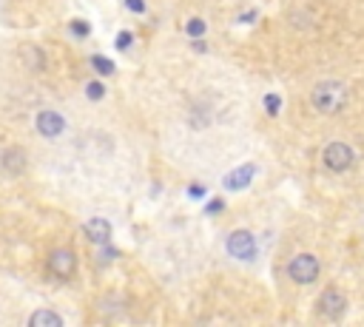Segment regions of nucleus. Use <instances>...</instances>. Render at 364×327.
<instances>
[{
  "label": "nucleus",
  "mask_w": 364,
  "mask_h": 327,
  "mask_svg": "<svg viewBox=\"0 0 364 327\" xmlns=\"http://www.w3.org/2000/svg\"><path fill=\"white\" fill-rule=\"evenodd\" d=\"M208 214H220L222 211V200H213V203H208V208H205Z\"/></svg>",
  "instance_id": "obj_19"
},
{
  "label": "nucleus",
  "mask_w": 364,
  "mask_h": 327,
  "mask_svg": "<svg viewBox=\"0 0 364 327\" xmlns=\"http://www.w3.org/2000/svg\"><path fill=\"white\" fill-rule=\"evenodd\" d=\"M92 65H94V69H97L103 77L114 75V63H111V60H106V57H100V54H94V57H92Z\"/></svg>",
  "instance_id": "obj_12"
},
{
  "label": "nucleus",
  "mask_w": 364,
  "mask_h": 327,
  "mask_svg": "<svg viewBox=\"0 0 364 327\" xmlns=\"http://www.w3.org/2000/svg\"><path fill=\"white\" fill-rule=\"evenodd\" d=\"M46 268H49V274L54 279H68L71 274H75V268H77V259H75V253H71V250H54L49 256V262H46Z\"/></svg>",
  "instance_id": "obj_5"
},
{
  "label": "nucleus",
  "mask_w": 364,
  "mask_h": 327,
  "mask_svg": "<svg viewBox=\"0 0 364 327\" xmlns=\"http://www.w3.org/2000/svg\"><path fill=\"white\" fill-rule=\"evenodd\" d=\"M344 307H347V299L339 293V290H325L322 293V299H319V313L325 316V319H339L341 313H344Z\"/></svg>",
  "instance_id": "obj_6"
},
{
  "label": "nucleus",
  "mask_w": 364,
  "mask_h": 327,
  "mask_svg": "<svg viewBox=\"0 0 364 327\" xmlns=\"http://www.w3.org/2000/svg\"><path fill=\"white\" fill-rule=\"evenodd\" d=\"M68 29L75 32L77 37H86V34L92 32V26H89V23H83V20H71V26H68Z\"/></svg>",
  "instance_id": "obj_13"
},
{
  "label": "nucleus",
  "mask_w": 364,
  "mask_h": 327,
  "mask_svg": "<svg viewBox=\"0 0 364 327\" xmlns=\"http://www.w3.org/2000/svg\"><path fill=\"white\" fill-rule=\"evenodd\" d=\"M63 128H65V120L57 111H40L37 114V131L43 137H57V134H63Z\"/></svg>",
  "instance_id": "obj_7"
},
{
  "label": "nucleus",
  "mask_w": 364,
  "mask_h": 327,
  "mask_svg": "<svg viewBox=\"0 0 364 327\" xmlns=\"http://www.w3.org/2000/svg\"><path fill=\"white\" fill-rule=\"evenodd\" d=\"M202 193H205V188H199V185H191V196H196V200H199Z\"/></svg>",
  "instance_id": "obj_20"
},
{
  "label": "nucleus",
  "mask_w": 364,
  "mask_h": 327,
  "mask_svg": "<svg viewBox=\"0 0 364 327\" xmlns=\"http://www.w3.org/2000/svg\"><path fill=\"white\" fill-rule=\"evenodd\" d=\"M310 100L322 114H333V111H339L344 105V91H341L339 83H322V86H316Z\"/></svg>",
  "instance_id": "obj_2"
},
{
  "label": "nucleus",
  "mask_w": 364,
  "mask_h": 327,
  "mask_svg": "<svg viewBox=\"0 0 364 327\" xmlns=\"http://www.w3.org/2000/svg\"><path fill=\"white\" fill-rule=\"evenodd\" d=\"M86 94H89L92 100H100V97L106 94V89H103V83H97V80H94V83H89V86H86Z\"/></svg>",
  "instance_id": "obj_15"
},
{
  "label": "nucleus",
  "mask_w": 364,
  "mask_h": 327,
  "mask_svg": "<svg viewBox=\"0 0 364 327\" xmlns=\"http://www.w3.org/2000/svg\"><path fill=\"white\" fill-rule=\"evenodd\" d=\"M29 324L32 327H63V319L57 313H51V310H37V313H32Z\"/></svg>",
  "instance_id": "obj_11"
},
{
  "label": "nucleus",
  "mask_w": 364,
  "mask_h": 327,
  "mask_svg": "<svg viewBox=\"0 0 364 327\" xmlns=\"http://www.w3.org/2000/svg\"><path fill=\"white\" fill-rule=\"evenodd\" d=\"M83 231H86V239L94 242V245H106V242L111 239V225H108L106 219H100V217L92 219V222H86Z\"/></svg>",
  "instance_id": "obj_9"
},
{
  "label": "nucleus",
  "mask_w": 364,
  "mask_h": 327,
  "mask_svg": "<svg viewBox=\"0 0 364 327\" xmlns=\"http://www.w3.org/2000/svg\"><path fill=\"white\" fill-rule=\"evenodd\" d=\"M319 271H322L319 259L310 256V253L294 256V259H290V265H287V276L294 279L296 285H310V282H316V279H319Z\"/></svg>",
  "instance_id": "obj_1"
},
{
  "label": "nucleus",
  "mask_w": 364,
  "mask_h": 327,
  "mask_svg": "<svg viewBox=\"0 0 364 327\" xmlns=\"http://www.w3.org/2000/svg\"><path fill=\"white\" fill-rule=\"evenodd\" d=\"M125 6H128L131 12H137V15L145 12V4H142V0H125Z\"/></svg>",
  "instance_id": "obj_17"
},
{
  "label": "nucleus",
  "mask_w": 364,
  "mask_h": 327,
  "mask_svg": "<svg viewBox=\"0 0 364 327\" xmlns=\"http://www.w3.org/2000/svg\"><path fill=\"white\" fill-rule=\"evenodd\" d=\"M185 32H188L191 37H202V34H205V23H202V20H191V23L185 26Z\"/></svg>",
  "instance_id": "obj_14"
},
{
  "label": "nucleus",
  "mask_w": 364,
  "mask_h": 327,
  "mask_svg": "<svg viewBox=\"0 0 364 327\" xmlns=\"http://www.w3.org/2000/svg\"><path fill=\"white\" fill-rule=\"evenodd\" d=\"M228 253L234 256V259H242V262H251L253 256H256V239H253V233H248V231H234L231 236H228Z\"/></svg>",
  "instance_id": "obj_4"
},
{
  "label": "nucleus",
  "mask_w": 364,
  "mask_h": 327,
  "mask_svg": "<svg viewBox=\"0 0 364 327\" xmlns=\"http://www.w3.org/2000/svg\"><path fill=\"white\" fill-rule=\"evenodd\" d=\"M131 46V34L128 32H123L120 37H117V49H128Z\"/></svg>",
  "instance_id": "obj_18"
},
{
  "label": "nucleus",
  "mask_w": 364,
  "mask_h": 327,
  "mask_svg": "<svg viewBox=\"0 0 364 327\" xmlns=\"http://www.w3.org/2000/svg\"><path fill=\"white\" fill-rule=\"evenodd\" d=\"M253 174H256V165H239L237 171H231L228 177H225V188L228 191H242L245 185H251V179H253Z\"/></svg>",
  "instance_id": "obj_8"
},
{
  "label": "nucleus",
  "mask_w": 364,
  "mask_h": 327,
  "mask_svg": "<svg viewBox=\"0 0 364 327\" xmlns=\"http://www.w3.org/2000/svg\"><path fill=\"white\" fill-rule=\"evenodd\" d=\"M353 160H356V154H353V148L344 146V143H330V146L322 151L325 168H330V171H336V174L347 171V168L353 165Z\"/></svg>",
  "instance_id": "obj_3"
},
{
  "label": "nucleus",
  "mask_w": 364,
  "mask_h": 327,
  "mask_svg": "<svg viewBox=\"0 0 364 327\" xmlns=\"http://www.w3.org/2000/svg\"><path fill=\"white\" fill-rule=\"evenodd\" d=\"M265 105H268L270 114H276V111H279V97H276V94H268V97H265Z\"/></svg>",
  "instance_id": "obj_16"
},
{
  "label": "nucleus",
  "mask_w": 364,
  "mask_h": 327,
  "mask_svg": "<svg viewBox=\"0 0 364 327\" xmlns=\"http://www.w3.org/2000/svg\"><path fill=\"white\" fill-rule=\"evenodd\" d=\"M0 162H4V168H6L9 174H20V171L26 168V157H23V151H15V148L4 151V157H0Z\"/></svg>",
  "instance_id": "obj_10"
}]
</instances>
